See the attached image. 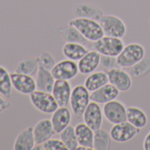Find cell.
<instances>
[{
	"label": "cell",
	"instance_id": "cell-24",
	"mask_svg": "<svg viewBox=\"0 0 150 150\" xmlns=\"http://www.w3.org/2000/svg\"><path fill=\"white\" fill-rule=\"evenodd\" d=\"M126 115H127V121L131 123L132 125L139 129H142L146 126L147 125V116L146 112L135 106H130L126 108Z\"/></svg>",
	"mask_w": 150,
	"mask_h": 150
},
{
	"label": "cell",
	"instance_id": "cell-28",
	"mask_svg": "<svg viewBox=\"0 0 150 150\" xmlns=\"http://www.w3.org/2000/svg\"><path fill=\"white\" fill-rule=\"evenodd\" d=\"M131 76L134 79H141L150 72V56H145L139 62L131 67Z\"/></svg>",
	"mask_w": 150,
	"mask_h": 150
},
{
	"label": "cell",
	"instance_id": "cell-13",
	"mask_svg": "<svg viewBox=\"0 0 150 150\" xmlns=\"http://www.w3.org/2000/svg\"><path fill=\"white\" fill-rule=\"evenodd\" d=\"M101 54L95 50H88L78 63L79 71L83 75H88L94 72L101 64Z\"/></svg>",
	"mask_w": 150,
	"mask_h": 150
},
{
	"label": "cell",
	"instance_id": "cell-19",
	"mask_svg": "<svg viewBox=\"0 0 150 150\" xmlns=\"http://www.w3.org/2000/svg\"><path fill=\"white\" fill-rule=\"evenodd\" d=\"M35 81H36V88L38 90L51 93L56 79L54 78L50 70L39 66L38 71L36 72Z\"/></svg>",
	"mask_w": 150,
	"mask_h": 150
},
{
	"label": "cell",
	"instance_id": "cell-1",
	"mask_svg": "<svg viewBox=\"0 0 150 150\" xmlns=\"http://www.w3.org/2000/svg\"><path fill=\"white\" fill-rule=\"evenodd\" d=\"M68 24L76 28L88 41L92 42L98 41L104 35L102 26L96 20L76 17L71 20Z\"/></svg>",
	"mask_w": 150,
	"mask_h": 150
},
{
	"label": "cell",
	"instance_id": "cell-36",
	"mask_svg": "<svg viewBox=\"0 0 150 150\" xmlns=\"http://www.w3.org/2000/svg\"><path fill=\"white\" fill-rule=\"evenodd\" d=\"M148 21H149V23H150V15H149V18H148Z\"/></svg>",
	"mask_w": 150,
	"mask_h": 150
},
{
	"label": "cell",
	"instance_id": "cell-15",
	"mask_svg": "<svg viewBox=\"0 0 150 150\" xmlns=\"http://www.w3.org/2000/svg\"><path fill=\"white\" fill-rule=\"evenodd\" d=\"M33 132L36 144H43L56 133L51 120L48 118L38 121L33 127Z\"/></svg>",
	"mask_w": 150,
	"mask_h": 150
},
{
	"label": "cell",
	"instance_id": "cell-5",
	"mask_svg": "<svg viewBox=\"0 0 150 150\" xmlns=\"http://www.w3.org/2000/svg\"><path fill=\"white\" fill-rule=\"evenodd\" d=\"M99 22L103 30L104 35L123 38L126 34V26L124 21L118 16L112 14H103Z\"/></svg>",
	"mask_w": 150,
	"mask_h": 150
},
{
	"label": "cell",
	"instance_id": "cell-33",
	"mask_svg": "<svg viewBox=\"0 0 150 150\" xmlns=\"http://www.w3.org/2000/svg\"><path fill=\"white\" fill-rule=\"evenodd\" d=\"M101 65L106 71H109L115 67H117L118 64H117V57L102 55L101 56Z\"/></svg>",
	"mask_w": 150,
	"mask_h": 150
},
{
	"label": "cell",
	"instance_id": "cell-17",
	"mask_svg": "<svg viewBox=\"0 0 150 150\" xmlns=\"http://www.w3.org/2000/svg\"><path fill=\"white\" fill-rule=\"evenodd\" d=\"M56 133H60L68 125H70L71 120V110L67 107H58L52 114L50 117Z\"/></svg>",
	"mask_w": 150,
	"mask_h": 150
},
{
	"label": "cell",
	"instance_id": "cell-10",
	"mask_svg": "<svg viewBox=\"0 0 150 150\" xmlns=\"http://www.w3.org/2000/svg\"><path fill=\"white\" fill-rule=\"evenodd\" d=\"M109 82L116 87L120 92H126L131 89L132 85V77L130 72L117 66L107 71Z\"/></svg>",
	"mask_w": 150,
	"mask_h": 150
},
{
	"label": "cell",
	"instance_id": "cell-35",
	"mask_svg": "<svg viewBox=\"0 0 150 150\" xmlns=\"http://www.w3.org/2000/svg\"><path fill=\"white\" fill-rule=\"evenodd\" d=\"M142 146H143L144 150H150V131L146 135V137L144 139V141H143Z\"/></svg>",
	"mask_w": 150,
	"mask_h": 150
},
{
	"label": "cell",
	"instance_id": "cell-20",
	"mask_svg": "<svg viewBox=\"0 0 150 150\" xmlns=\"http://www.w3.org/2000/svg\"><path fill=\"white\" fill-rule=\"evenodd\" d=\"M79 145L88 147L90 150L94 149V136L95 131L87 124L79 123L74 127Z\"/></svg>",
	"mask_w": 150,
	"mask_h": 150
},
{
	"label": "cell",
	"instance_id": "cell-34",
	"mask_svg": "<svg viewBox=\"0 0 150 150\" xmlns=\"http://www.w3.org/2000/svg\"><path fill=\"white\" fill-rule=\"evenodd\" d=\"M10 107V103L6 100V98L0 96V113L4 112L6 109Z\"/></svg>",
	"mask_w": 150,
	"mask_h": 150
},
{
	"label": "cell",
	"instance_id": "cell-21",
	"mask_svg": "<svg viewBox=\"0 0 150 150\" xmlns=\"http://www.w3.org/2000/svg\"><path fill=\"white\" fill-rule=\"evenodd\" d=\"M75 17L88 18L99 21V19L103 15V11L98 6L90 3H81L74 8Z\"/></svg>",
	"mask_w": 150,
	"mask_h": 150
},
{
	"label": "cell",
	"instance_id": "cell-16",
	"mask_svg": "<svg viewBox=\"0 0 150 150\" xmlns=\"http://www.w3.org/2000/svg\"><path fill=\"white\" fill-rule=\"evenodd\" d=\"M119 93L120 91L109 82L99 89L92 92L90 95V98L93 102H96L99 104H104L117 99L119 96Z\"/></svg>",
	"mask_w": 150,
	"mask_h": 150
},
{
	"label": "cell",
	"instance_id": "cell-27",
	"mask_svg": "<svg viewBox=\"0 0 150 150\" xmlns=\"http://www.w3.org/2000/svg\"><path fill=\"white\" fill-rule=\"evenodd\" d=\"M111 137L110 132L104 129L95 131L94 136V149L95 150H108L111 146Z\"/></svg>",
	"mask_w": 150,
	"mask_h": 150
},
{
	"label": "cell",
	"instance_id": "cell-6",
	"mask_svg": "<svg viewBox=\"0 0 150 150\" xmlns=\"http://www.w3.org/2000/svg\"><path fill=\"white\" fill-rule=\"evenodd\" d=\"M125 47L122 38L111 37L103 35L98 41L93 42V50L99 52L101 55L117 57Z\"/></svg>",
	"mask_w": 150,
	"mask_h": 150
},
{
	"label": "cell",
	"instance_id": "cell-3",
	"mask_svg": "<svg viewBox=\"0 0 150 150\" xmlns=\"http://www.w3.org/2000/svg\"><path fill=\"white\" fill-rule=\"evenodd\" d=\"M91 93L84 85H77L72 88L70 107L72 114L76 117H81L84 111L91 102Z\"/></svg>",
	"mask_w": 150,
	"mask_h": 150
},
{
	"label": "cell",
	"instance_id": "cell-11",
	"mask_svg": "<svg viewBox=\"0 0 150 150\" xmlns=\"http://www.w3.org/2000/svg\"><path fill=\"white\" fill-rule=\"evenodd\" d=\"M11 79L13 89L20 94L29 96L37 89L35 79L32 75L14 71L11 73Z\"/></svg>",
	"mask_w": 150,
	"mask_h": 150
},
{
	"label": "cell",
	"instance_id": "cell-18",
	"mask_svg": "<svg viewBox=\"0 0 150 150\" xmlns=\"http://www.w3.org/2000/svg\"><path fill=\"white\" fill-rule=\"evenodd\" d=\"M35 139L33 126H28L22 130L16 137L13 143L14 150H33L35 146Z\"/></svg>",
	"mask_w": 150,
	"mask_h": 150
},
{
	"label": "cell",
	"instance_id": "cell-2",
	"mask_svg": "<svg viewBox=\"0 0 150 150\" xmlns=\"http://www.w3.org/2000/svg\"><path fill=\"white\" fill-rule=\"evenodd\" d=\"M146 56L144 46L138 42H132L125 45L120 54L117 57V64L121 68L132 67L139 62Z\"/></svg>",
	"mask_w": 150,
	"mask_h": 150
},
{
	"label": "cell",
	"instance_id": "cell-29",
	"mask_svg": "<svg viewBox=\"0 0 150 150\" xmlns=\"http://www.w3.org/2000/svg\"><path fill=\"white\" fill-rule=\"evenodd\" d=\"M38 68H39L38 57H29L21 60L16 66L15 71L32 75L33 76L34 74L37 72Z\"/></svg>",
	"mask_w": 150,
	"mask_h": 150
},
{
	"label": "cell",
	"instance_id": "cell-22",
	"mask_svg": "<svg viewBox=\"0 0 150 150\" xmlns=\"http://www.w3.org/2000/svg\"><path fill=\"white\" fill-rule=\"evenodd\" d=\"M109 83V77L107 71H94L86 78L84 81V86L88 89L90 93L99 89L103 86L106 85Z\"/></svg>",
	"mask_w": 150,
	"mask_h": 150
},
{
	"label": "cell",
	"instance_id": "cell-31",
	"mask_svg": "<svg viewBox=\"0 0 150 150\" xmlns=\"http://www.w3.org/2000/svg\"><path fill=\"white\" fill-rule=\"evenodd\" d=\"M38 57L39 66H42L48 70H52V68L57 64L54 56L49 51H43Z\"/></svg>",
	"mask_w": 150,
	"mask_h": 150
},
{
	"label": "cell",
	"instance_id": "cell-8",
	"mask_svg": "<svg viewBox=\"0 0 150 150\" xmlns=\"http://www.w3.org/2000/svg\"><path fill=\"white\" fill-rule=\"evenodd\" d=\"M51 72L56 80L70 81L76 77L80 71L76 61L65 58L57 62L52 68Z\"/></svg>",
	"mask_w": 150,
	"mask_h": 150
},
{
	"label": "cell",
	"instance_id": "cell-14",
	"mask_svg": "<svg viewBox=\"0 0 150 150\" xmlns=\"http://www.w3.org/2000/svg\"><path fill=\"white\" fill-rule=\"evenodd\" d=\"M71 91L72 88L69 81L56 80L51 93L57 102L59 107H67V105L70 103Z\"/></svg>",
	"mask_w": 150,
	"mask_h": 150
},
{
	"label": "cell",
	"instance_id": "cell-9",
	"mask_svg": "<svg viewBox=\"0 0 150 150\" xmlns=\"http://www.w3.org/2000/svg\"><path fill=\"white\" fill-rule=\"evenodd\" d=\"M139 130L128 121H125L113 125L110 130V134L114 141L125 143L132 139L139 132Z\"/></svg>",
	"mask_w": 150,
	"mask_h": 150
},
{
	"label": "cell",
	"instance_id": "cell-30",
	"mask_svg": "<svg viewBox=\"0 0 150 150\" xmlns=\"http://www.w3.org/2000/svg\"><path fill=\"white\" fill-rule=\"evenodd\" d=\"M60 139L66 146L68 150H75L79 146L78 139L75 132V129L71 125H68L60 133Z\"/></svg>",
	"mask_w": 150,
	"mask_h": 150
},
{
	"label": "cell",
	"instance_id": "cell-4",
	"mask_svg": "<svg viewBox=\"0 0 150 150\" xmlns=\"http://www.w3.org/2000/svg\"><path fill=\"white\" fill-rule=\"evenodd\" d=\"M29 100L38 111L44 114H52L59 107L54 96L50 92L36 89L29 95Z\"/></svg>",
	"mask_w": 150,
	"mask_h": 150
},
{
	"label": "cell",
	"instance_id": "cell-7",
	"mask_svg": "<svg viewBox=\"0 0 150 150\" xmlns=\"http://www.w3.org/2000/svg\"><path fill=\"white\" fill-rule=\"evenodd\" d=\"M126 108L122 102L115 99L103 104V116L112 125L127 121Z\"/></svg>",
	"mask_w": 150,
	"mask_h": 150
},
{
	"label": "cell",
	"instance_id": "cell-26",
	"mask_svg": "<svg viewBox=\"0 0 150 150\" xmlns=\"http://www.w3.org/2000/svg\"><path fill=\"white\" fill-rule=\"evenodd\" d=\"M13 88L11 73L5 66L0 65V95L5 98H10Z\"/></svg>",
	"mask_w": 150,
	"mask_h": 150
},
{
	"label": "cell",
	"instance_id": "cell-23",
	"mask_svg": "<svg viewBox=\"0 0 150 150\" xmlns=\"http://www.w3.org/2000/svg\"><path fill=\"white\" fill-rule=\"evenodd\" d=\"M88 50L85 47V44L76 42H65L62 48V53L67 59L73 61H79Z\"/></svg>",
	"mask_w": 150,
	"mask_h": 150
},
{
	"label": "cell",
	"instance_id": "cell-32",
	"mask_svg": "<svg viewBox=\"0 0 150 150\" xmlns=\"http://www.w3.org/2000/svg\"><path fill=\"white\" fill-rule=\"evenodd\" d=\"M44 150H68L64 142L57 139H50L43 144Z\"/></svg>",
	"mask_w": 150,
	"mask_h": 150
},
{
	"label": "cell",
	"instance_id": "cell-12",
	"mask_svg": "<svg viewBox=\"0 0 150 150\" xmlns=\"http://www.w3.org/2000/svg\"><path fill=\"white\" fill-rule=\"evenodd\" d=\"M82 117L85 124H87L94 131H96L102 128L103 125L104 117L103 108H101L99 103L91 101L84 111Z\"/></svg>",
	"mask_w": 150,
	"mask_h": 150
},
{
	"label": "cell",
	"instance_id": "cell-25",
	"mask_svg": "<svg viewBox=\"0 0 150 150\" xmlns=\"http://www.w3.org/2000/svg\"><path fill=\"white\" fill-rule=\"evenodd\" d=\"M58 32L62 38L65 41V42H76L86 44L88 42L76 28L69 24L68 26L58 28Z\"/></svg>",
	"mask_w": 150,
	"mask_h": 150
}]
</instances>
